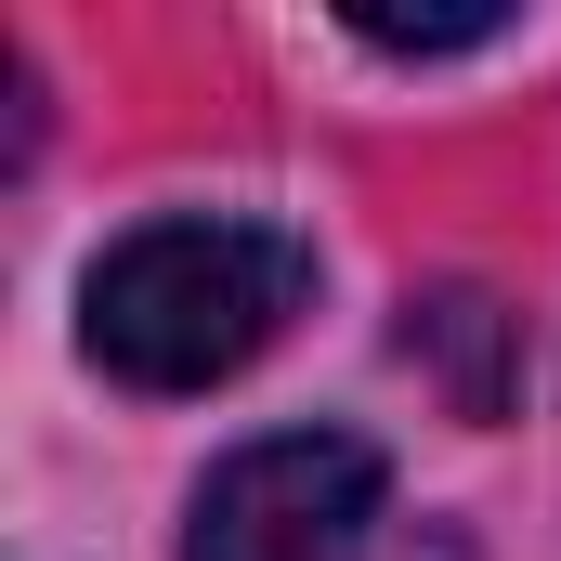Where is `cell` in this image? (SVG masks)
<instances>
[{"instance_id": "1", "label": "cell", "mask_w": 561, "mask_h": 561, "mask_svg": "<svg viewBox=\"0 0 561 561\" xmlns=\"http://www.w3.org/2000/svg\"><path fill=\"white\" fill-rule=\"evenodd\" d=\"M313 300V249L275 222H144L79 287V340L131 392H209L236 379L287 313Z\"/></svg>"}, {"instance_id": "2", "label": "cell", "mask_w": 561, "mask_h": 561, "mask_svg": "<svg viewBox=\"0 0 561 561\" xmlns=\"http://www.w3.org/2000/svg\"><path fill=\"white\" fill-rule=\"evenodd\" d=\"M379 444L366 431H275V444H236L209 483H196V523L183 561H340L379 523Z\"/></svg>"}, {"instance_id": "3", "label": "cell", "mask_w": 561, "mask_h": 561, "mask_svg": "<svg viewBox=\"0 0 561 561\" xmlns=\"http://www.w3.org/2000/svg\"><path fill=\"white\" fill-rule=\"evenodd\" d=\"M510 13H444V26H405V13H366V39L379 53H470V39H496Z\"/></svg>"}]
</instances>
